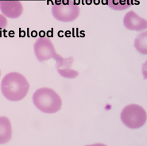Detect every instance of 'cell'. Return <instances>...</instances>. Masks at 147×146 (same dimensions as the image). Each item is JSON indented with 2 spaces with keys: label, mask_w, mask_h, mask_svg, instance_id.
<instances>
[{
  "label": "cell",
  "mask_w": 147,
  "mask_h": 146,
  "mask_svg": "<svg viewBox=\"0 0 147 146\" xmlns=\"http://www.w3.org/2000/svg\"><path fill=\"white\" fill-rule=\"evenodd\" d=\"M30 84L24 75L18 72H10L5 75L1 83L3 96L11 102H18L27 95Z\"/></svg>",
  "instance_id": "1"
},
{
  "label": "cell",
  "mask_w": 147,
  "mask_h": 146,
  "mask_svg": "<svg viewBox=\"0 0 147 146\" xmlns=\"http://www.w3.org/2000/svg\"><path fill=\"white\" fill-rule=\"evenodd\" d=\"M84 1V3L87 4H92L95 1V0H83Z\"/></svg>",
  "instance_id": "13"
},
{
  "label": "cell",
  "mask_w": 147,
  "mask_h": 146,
  "mask_svg": "<svg viewBox=\"0 0 147 146\" xmlns=\"http://www.w3.org/2000/svg\"><path fill=\"white\" fill-rule=\"evenodd\" d=\"M107 6L114 10H127L133 4L134 0H106Z\"/></svg>",
  "instance_id": "10"
},
{
  "label": "cell",
  "mask_w": 147,
  "mask_h": 146,
  "mask_svg": "<svg viewBox=\"0 0 147 146\" xmlns=\"http://www.w3.org/2000/svg\"><path fill=\"white\" fill-rule=\"evenodd\" d=\"M123 25L129 30L142 31L147 28V21L139 17L134 10H130L123 17Z\"/></svg>",
  "instance_id": "7"
},
{
  "label": "cell",
  "mask_w": 147,
  "mask_h": 146,
  "mask_svg": "<svg viewBox=\"0 0 147 146\" xmlns=\"http://www.w3.org/2000/svg\"><path fill=\"white\" fill-rule=\"evenodd\" d=\"M80 9L74 0H56L52 6V14L59 22H70L79 17Z\"/></svg>",
  "instance_id": "3"
},
{
  "label": "cell",
  "mask_w": 147,
  "mask_h": 146,
  "mask_svg": "<svg viewBox=\"0 0 147 146\" xmlns=\"http://www.w3.org/2000/svg\"><path fill=\"white\" fill-rule=\"evenodd\" d=\"M147 32L144 31L142 34H140L138 36L135 41L134 46L137 49L140 53L144 55L147 54Z\"/></svg>",
  "instance_id": "11"
},
{
  "label": "cell",
  "mask_w": 147,
  "mask_h": 146,
  "mask_svg": "<svg viewBox=\"0 0 147 146\" xmlns=\"http://www.w3.org/2000/svg\"><path fill=\"white\" fill-rule=\"evenodd\" d=\"M0 75H1V71H0Z\"/></svg>",
  "instance_id": "14"
},
{
  "label": "cell",
  "mask_w": 147,
  "mask_h": 146,
  "mask_svg": "<svg viewBox=\"0 0 147 146\" xmlns=\"http://www.w3.org/2000/svg\"><path fill=\"white\" fill-rule=\"evenodd\" d=\"M34 49L36 57L40 62L53 59L57 63H60L64 59L56 52L51 40L46 37L38 38L34 44Z\"/></svg>",
  "instance_id": "5"
},
{
  "label": "cell",
  "mask_w": 147,
  "mask_h": 146,
  "mask_svg": "<svg viewBox=\"0 0 147 146\" xmlns=\"http://www.w3.org/2000/svg\"><path fill=\"white\" fill-rule=\"evenodd\" d=\"M0 10L5 17L15 19L23 13V7L19 0H0Z\"/></svg>",
  "instance_id": "6"
},
{
  "label": "cell",
  "mask_w": 147,
  "mask_h": 146,
  "mask_svg": "<svg viewBox=\"0 0 147 146\" xmlns=\"http://www.w3.org/2000/svg\"><path fill=\"white\" fill-rule=\"evenodd\" d=\"M120 118L122 122L129 129H139L146 123V111L141 106L130 104L123 109Z\"/></svg>",
  "instance_id": "4"
},
{
  "label": "cell",
  "mask_w": 147,
  "mask_h": 146,
  "mask_svg": "<svg viewBox=\"0 0 147 146\" xmlns=\"http://www.w3.org/2000/svg\"><path fill=\"white\" fill-rule=\"evenodd\" d=\"M74 59L72 57L64 58L60 63H57L56 67L61 76L65 79H75L79 75V72L71 68Z\"/></svg>",
  "instance_id": "8"
},
{
  "label": "cell",
  "mask_w": 147,
  "mask_h": 146,
  "mask_svg": "<svg viewBox=\"0 0 147 146\" xmlns=\"http://www.w3.org/2000/svg\"><path fill=\"white\" fill-rule=\"evenodd\" d=\"M12 137V127L10 119L5 117H0V145L9 142Z\"/></svg>",
  "instance_id": "9"
},
{
  "label": "cell",
  "mask_w": 147,
  "mask_h": 146,
  "mask_svg": "<svg viewBox=\"0 0 147 146\" xmlns=\"http://www.w3.org/2000/svg\"><path fill=\"white\" fill-rule=\"evenodd\" d=\"M33 102L39 110L45 114L58 112L62 106L60 95L49 87L38 89L33 95Z\"/></svg>",
  "instance_id": "2"
},
{
  "label": "cell",
  "mask_w": 147,
  "mask_h": 146,
  "mask_svg": "<svg viewBox=\"0 0 147 146\" xmlns=\"http://www.w3.org/2000/svg\"><path fill=\"white\" fill-rule=\"evenodd\" d=\"M7 20L3 14H0V29H4L7 27Z\"/></svg>",
  "instance_id": "12"
}]
</instances>
